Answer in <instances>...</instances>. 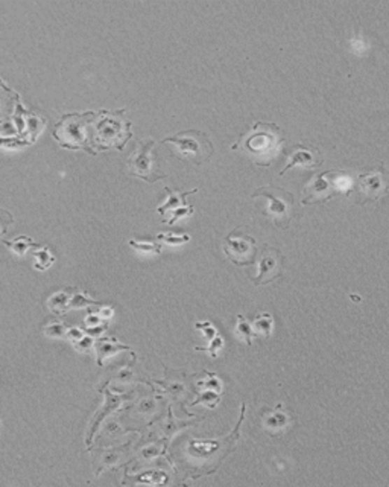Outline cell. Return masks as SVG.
<instances>
[{"mask_svg":"<svg viewBox=\"0 0 389 487\" xmlns=\"http://www.w3.org/2000/svg\"><path fill=\"white\" fill-rule=\"evenodd\" d=\"M323 164V157L320 151L313 146H304V145H297L294 148V151L289 154L288 157V164L285 169L281 171L283 174H286L292 168H304V169H316Z\"/></svg>","mask_w":389,"mask_h":487,"instance_id":"9c48e42d","label":"cell"},{"mask_svg":"<svg viewBox=\"0 0 389 487\" xmlns=\"http://www.w3.org/2000/svg\"><path fill=\"white\" fill-rule=\"evenodd\" d=\"M128 174L146 183H155L166 178L162 172V163L157 154V142L154 139H143L136 146V151L129 155L127 162Z\"/></svg>","mask_w":389,"mask_h":487,"instance_id":"3957f363","label":"cell"},{"mask_svg":"<svg viewBox=\"0 0 389 487\" xmlns=\"http://www.w3.org/2000/svg\"><path fill=\"white\" fill-rule=\"evenodd\" d=\"M163 143H169L172 148V154L176 155L180 160L192 162L197 167L208 162L215 153L210 137L206 133L198 132V129L180 132L175 136L163 139Z\"/></svg>","mask_w":389,"mask_h":487,"instance_id":"7a4b0ae2","label":"cell"},{"mask_svg":"<svg viewBox=\"0 0 389 487\" xmlns=\"http://www.w3.org/2000/svg\"><path fill=\"white\" fill-rule=\"evenodd\" d=\"M15 223L14 216L5 211V209L0 207V242L3 241V237L6 234L8 229H10V225H13Z\"/></svg>","mask_w":389,"mask_h":487,"instance_id":"ac0fdd59","label":"cell"},{"mask_svg":"<svg viewBox=\"0 0 389 487\" xmlns=\"http://www.w3.org/2000/svg\"><path fill=\"white\" fill-rule=\"evenodd\" d=\"M222 250L228 260H232L237 267H250L255 264V253H257L255 239L239 229L233 230L224 239Z\"/></svg>","mask_w":389,"mask_h":487,"instance_id":"5b68a950","label":"cell"},{"mask_svg":"<svg viewBox=\"0 0 389 487\" xmlns=\"http://www.w3.org/2000/svg\"><path fill=\"white\" fill-rule=\"evenodd\" d=\"M289 422H290L289 416L280 410V405L276 408V410L268 413L267 416L263 417V426L269 431L285 430L286 426L289 425Z\"/></svg>","mask_w":389,"mask_h":487,"instance_id":"8fae6325","label":"cell"},{"mask_svg":"<svg viewBox=\"0 0 389 487\" xmlns=\"http://www.w3.org/2000/svg\"><path fill=\"white\" fill-rule=\"evenodd\" d=\"M234 334H236V337L239 338V340H242L245 344H248V346L253 344L254 338H257V337H255V334H254L253 325L241 314L237 316V325H236Z\"/></svg>","mask_w":389,"mask_h":487,"instance_id":"5bb4252c","label":"cell"},{"mask_svg":"<svg viewBox=\"0 0 389 487\" xmlns=\"http://www.w3.org/2000/svg\"><path fill=\"white\" fill-rule=\"evenodd\" d=\"M2 244H5V247L10 248L13 253H15L17 256H20L23 257L26 255V251L31 250V248H38L40 246L38 244H35L31 238L28 237H19V238H15L14 241H6L3 239Z\"/></svg>","mask_w":389,"mask_h":487,"instance_id":"4fadbf2b","label":"cell"},{"mask_svg":"<svg viewBox=\"0 0 389 487\" xmlns=\"http://www.w3.org/2000/svg\"><path fill=\"white\" fill-rule=\"evenodd\" d=\"M194 327H197L198 330H201L202 334H204V337L207 338V340H213V338L218 337V330L216 327L210 323V321H202V323H197L194 325Z\"/></svg>","mask_w":389,"mask_h":487,"instance_id":"ffe728a7","label":"cell"},{"mask_svg":"<svg viewBox=\"0 0 389 487\" xmlns=\"http://www.w3.org/2000/svg\"><path fill=\"white\" fill-rule=\"evenodd\" d=\"M222 347H224V340L218 335L216 338H213V340L210 341V346H208V347H194V349L201 351V352H210L211 358H216L218 353H219V351L222 349Z\"/></svg>","mask_w":389,"mask_h":487,"instance_id":"d6986e66","label":"cell"},{"mask_svg":"<svg viewBox=\"0 0 389 487\" xmlns=\"http://www.w3.org/2000/svg\"><path fill=\"white\" fill-rule=\"evenodd\" d=\"M359 189H360L362 195H365L371 199H377L386 190L382 176H380L379 172L360 174L359 176Z\"/></svg>","mask_w":389,"mask_h":487,"instance_id":"30bf717a","label":"cell"},{"mask_svg":"<svg viewBox=\"0 0 389 487\" xmlns=\"http://www.w3.org/2000/svg\"><path fill=\"white\" fill-rule=\"evenodd\" d=\"M351 50L355 52L356 55H365L367 52H368V43L365 41V38H362V37H353L351 38Z\"/></svg>","mask_w":389,"mask_h":487,"instance_id":"44dd1931","label":"cell"},{"mask_svg":"<svg viewBox=\"0 0 389 487\" xmlns=\"http://www.w3.org/2000/svg\"><path fill=\"white\" fill-rule=\"evenodd\" d=\"M259 273L253 277L254 285H267L281 277L283 271V255L281 251L274 247H263L259 259Z\"/></svg>","mask_w":389,"mask_h":487,"instance_id":"ba28073f","label":"cell"},{"mask_svg":"<svg viewBox=\"0 0 389 487\" xmlns=\"http://www.w3.org/2000/svg\"><path fill=\"white\" fill-rule=\"evenodd\" d=\"M264 197L268 199L267 211L264 216L277 225L280 229H288L292 218V206H294V198L285 189L276 186H263L255 190L253 198Z\"/></svg>","mask_w":389,"mask_h":487,"instance_id":"277c9868","label":"cell"},{"mask_svg":"<svg viewBox=\"0 0 389 487\" xmlns=\"http://www.w3.org/2000/svg\"><path fill=\"white\" fill-rule=\"evenodd\" d=\"M37 250H38V251H35V253H32V256H34V259H35L34 265H35V268L40 269V271H44V269H48L52 264L55 262V256H52V255L49 253V248H48V247L40 246Z\"/></svg>","mask_w":389,"mask_h":487,"instance_id":"9a60e30c","label":"cell"},{"mask_svg":"<svg viewBox=\"0 0 389 487\" xmlns=\"http://www.w3.org/2000/svg\"><path fill=\"white\" fill-rule=\"evenodd\" d=\"M251 325H253L255 337L269 338L274 329V318L271 314H268V312H262V314H259L253 320Z\"/></svg>","mask_w":389,"mask_h":487,"instance_id":"7c38bea8","label":"cell"},{"mask_svg":"<svg viewBox=\"0 0 389 487\" xmlns=\"http://www.w3.org/2000/svg\"><path fill=\"white\" fill-rule=\"evenodd\" d=\"M157 239L160 242L169 244V246H183V244L190 241V234L183 232H164L158 233Z\"/></svg>","mask_w":389,"mask_h":487,"instance_id":"2e32d148","label":"cell"},{"mask_svg":"<svg viewBox=\"0 0 389 487\" xmlns=\"http://www.w3.org/2000/svg\"><path fill=\"white\" fill-rule=\"evenodd\" d=\"M281 129L274 122H255L232 146L233 151L245 153L259 167H269L281 151Z\"/></svg>","mask_w":389,"mask_h":487,"instance_id":"6da1fadb","label":"cell"},{"mask_svg":"<svg viewBox=\"0 0 389 487\" xmlns=\"http://www.w3.org/2000/svg\"><path fill=\"white\" fill-rule=\"evenodd\" d=\"M128 246L137 250L141 255H162V244L157 242H137L134 239H129Z\"/></svg>","mask_w":389,"mask_h":487,"instance_id":"e0dca14e","label":"cell"},{"mask_svg":"<svg viewBox=\"0 0 389 487\" xmlns=\"http://www.w3.org/2000/svg\"><path fill=\"white\" fill-rule=\"evenodd\" d=\"M164 192L167 194L166 202L157 207V212L163 216V223L174 225L193 213V207L188 203V195L198 192V189H192L190 192H175L171 188L164 186Z\"/></svg>","mask_w":389,"mask_h":487,"instance_id":"8992f818","label":"cell"},{"mask_svg":"<svg viewBox=\"0 0 389 487\" xmlns=\"http://www.w3.org/2000/svg\"><path fill=\"white\" fill-rule=\"evenodd\" d=\"M330 177H332V171L318 174V176H315L311 181H309V185L304 188L306 197L303 198L302 203L315 204L320 202H325V199L334 197L336 192L342 190V185H341L342 176L336 174L334 180H330Z\"/></svg>","mask_w":389,"mask_h":487,"instance_id":"52a82bcc","label":"cell"}]
</instances>
